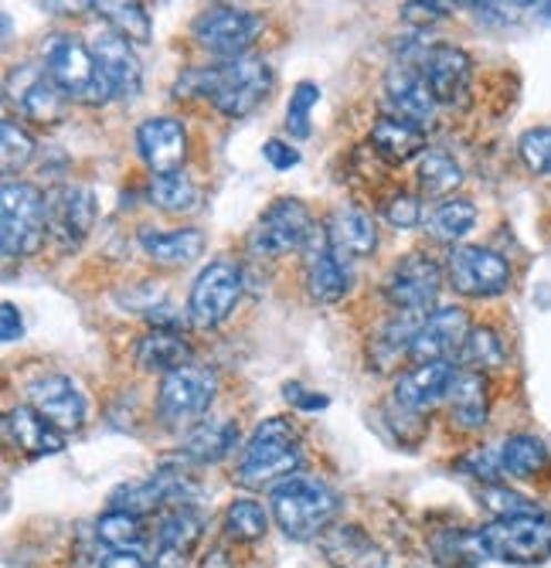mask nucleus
Returning a JSON list of instances; mask_svg holds the SVG:
<instances>
[{"instance_id":"nucleus-1","label":"nucleus","mask_w":551,"mask_h":568,"mask_svg":"<svg viewBox=\"0 0 551 568\" xmlns=\"http://www.w3.org/2000/svg\"><path fill=\"white\" fill-rule=\"evenodd\" d=\"M299 463H304V449H299V436L289 419H263L253 436L245 439L235 480L248 490H273L283 480L296 477Z\"/></svg>"},{"instance_id":"nucleus-2","label":"nucleus","mask_w":551,"mask_h":568,"mask_svg":"<svg viewBox=\"0 0 551 568\" xmlns=\"http://www.w3.org/2000/svg\"><path fill=\"white\" fill-rule=\"evenodd\" d=\"M269 507H273V518L279 525V531L293 541H310L320 538L330 521L337 518V494L314 477H289L279 487H273L269 494Z\"/></svg>"},{"instance_id":"nucleus-3","label":"nucleus","mask_w":551,"mask_h":568,"mask_svg":"<svg viewBox=\"0 0 551 568\" xmlns=\"http://www.w3.org/2000/svg\"><path fill=\"white\" fill-rule=\"evenodd\" d=\"M273 82V65L263 55H242L208 69V99L222 116L245 120L269 99Z\"/></svg>"},{"instance_id":"nucleus-4","label":"nucleus","mask_w":551,"mask_h":568,"mask_svg":"<svg viewBox=\"0 0 551 568\" xmlns=\"http://www.w3.org/2000/svg\"><path fill=\"white\" fill-rule=\"evenodd\" d=\"M48 235V194L28 181H4L0 191V248L4 260H24Z\"/></svg>"},{"instance_id":"nucleus-5","label":"nucleus","mask_w":551,"mask_h":568,"mask_svg":"<svg viewBox=\"0 0 551 568\" xmlns=\"http://www.w3.org/2000/svg\"><path fill=\"white\" fill-rule=\"evenodd\" d=\"M41 59L44 69L59 82V89L75 99L85 102V106H99V102L110 99V85L99 72V62L92 55V48L75 38V34H52L41 44Z\"/></svg>"},{"instance_id":"nucleus-6","label":"nucleus","mask_w":551,"mask_h":568,"mask_svg":"<svg viewBox=\"0 0 551 568\" xmlns=\"http://www.w3.org/2000/svg\"><path fill=\"white\" fill-rule=\"evenodd\" d=\"M218 395V375L208 365H184L164 375L157 392V419L167 429H194L205 423L208 408Z\"/></svg>"},{"instance_id":"nucleus-7","label":"nucleus","mask_w":551,"mask_h":568,"mask_svg":"<svg viewBox=\"0 0 551 568\" xmlns=\"http://www.w3.org/2000/svg\"><path fill=\"white\" fill-rule=\"evenodd\" d=\"M314 239H317V222L307 204L296 197H276L259 215L256 229L248 232V252L266 255V260H279V255L307 252Z\"/></svg>"},{"instance_id":"nucleus-8","label":"nucleus","mask_w":551,"mask_h":568,"mask_svg":"<svg viewBox=\"0 0 551 568\" xmlns=\"http://www.w3.org/2000/svg\"><path fill=\"white\" fill-rule=\"evenodd\" d=\"M266 21L263 14L248 11V8H232V4H218V8H205L191 21V34L194 41L208 48L212 55L232 62L248 55V48L256 44V38L263 34Z\"/></svg>"},{"instance_id":"nucleus-9","label":"nucleus","mask_w":551,"mask_h":568,"mask_svg":"<svg viewBox=\"0 0 551 568\" xmlns=\"http://www.w3.org/2000/svg\"><path fill=\"white\" fill-rule=\"evenodd\" d=\"M511 263L500 252L483 245H457L446 260V283L470 300H490L508 293Z\"/></svg>"},{"instance_id":"nucleus-10","label":"nucleus","mask_w":551,"mask_h":568,"mask_svg":"<svg viewBox=\"0 0 551 568\" xmlns=\"http://www.w3.org/2000/svg\"><path fill=\"white\" fill-rule=\"evenodd\" d=\"M242 300V270L235 263L215 260L197 273L191 296H187V317L194 327L215 331L222 327Z\"/></svg>"},{"instance_id":"nucleus-11","label":"nucleus","mask_w":551,"mask_h":568,"mask_svg":"<svg viewBox=\"0 0 551 568\" xmlns=\"http://www.w3.org/2000/svg\"><path fill=\"white\" fill-rule=\"evenodd\" d=\"M487 558L511 561V565H534L551 555V521L544 514H528V518H508L480 528Z\"/></svg>"},{"instance_id":"nucleus-12","label":"nucleus","mask_w":551,"mask_h":568,"mask_svg":"<svg viewBox=\"0 0 551 568\" xmlns=\"http://www.w3.org/2000/svg\"><path fill=\"white\" fill-rule=\"evenodd\" d=\"M442 290V270L422 252H409L402 263H395L385 280V300L395 306V314L429 317L436 310Z\"/></svg>"},{"instance_id":"nucleus-13","label":"nucleus","mask_w":551,"mask_h":568,"mask_svg":"<svg viewBox=\"0 0 551 568\" xmlns=\"http://www.w3.org/2000/svg\"><path fill=\"white\" fill-rule=\"evenodd\" d=\"M381 102L391 120H402L409 126L426 130L436 120V95L426 85V75L416 62H395L385 75V89H381Z\"/></svg>"},{"instance_id":"nucleus-14","label":"nucleus","mask_w":551,"mask_h":568,"mask_svg":"<svg viewBox=\"0 0 551 568\" xmlns=\"http://www.w3.org/2000/svg\"><path fill=\"white\" fill-rule=\"evenodd\" d=\"M8 102L34 123H59L65 116L69 95L59 89V82L48 75L44 65L24 62L8 75Z\"/></svg>"},{"instance_id":"nucleus-15","label":"nucleus","mask_w":551,"mask_h":568,"mask_svg":"<svg viewBox=\"0 0 551 568\" xmlns=\"http://www.w3.org/2000/svg\"><path fill=\"white\" fill-rule=\"evenodd\" d=\"M470 331L473 324L463 306H436L412 337V347H409L412 365H432V361L460 357Z\"/></svg>"},{"instance_id":"nucleus-16","label":"nucleus","mask_w":551,"mask_h":568,"mask_svg":"<svg viewBox=\"0 0 551 568\" xmlns=\"http://www.w3.org/2000/svg\"><path fill=\"white\" fill-rule=\"evenodd\" d=\"M419 69L426 75V85L429 92L436 95L439 106H460L470 92V82H473V59L460 44H432L422 51L419 59Z\"/></svg>"},{"instance_id":"nucleus-17","label":"nucleus","mask_w":551,"mask_h":568,"mask_svg":"<svg viewBox=\"0 0 551 568\" xmlns=\"http://www.w3.org/2000/svg\"><path fill=\"white\" fill-rule=\"evenodd\" d=\"M95 225V194L85 184H62L48 194V235L65 252L79 248Z\"/></svg>"},{"instance_id":"nucleus-18","label":"nucleus","mask_w":551,"mask_h":568,"mask_svg":"<svg viewBox=\"0 0 551 568\" xmlns=\"http://www.w3.org/2000/svg\"><path fill=\"white\" fill-rule=\"evenodd\" d=\"M136 150L154 178L177 174L187 161V130L174 116H150L136 126Z\"/></svg>"},{"instance_id":"nucleus-19","label":"nucleus","mask_w":551,"mask_h":568,"mask_svg":"<svg viewBox=\"0 0 551 568\" xmlns=\"http://www.w3.org/2000/svg\"><path fill=\"white\" fill-rule=\"evenodd\" d=\"M28 405L52 423L59 433H75L85 426V395L65 375H41L28 385Z\"/></svg>"},{"instance_id":"nucleus-20","label":"nucleus","mask_w":551,"mask_h":568,"mask_svg":"<svg viewBox=\"0 0 551 568\" xmlns=\"http://www.w3.org/2000/svg\"><path fill=\"white\" fill-rule=\"evenodd\" d=\"M92 55L99 62V72H103L113 99H136L140 95V89H143V65H140L136 51H133V44L126 38H120L113 31L99 34L95 44H92Z\"/></svg>"},{"instance_id":"nucleus-21","label":"nucleus","mask_w":551,"mask_h":568,"mask_svg":"<svg viewBox=\"0 0 551 568\" xmlns=\"http://www.w3.org/2000/svg\"><path fill=\"white\" fill-rule=\"evenodd\" d=\"M457 375H460V365H453V361L412 365L406 375H398V382H395V405H402L409 412H426V408L446 402Z\"/></svg>"},{"instance_id":"nucleus-22","label":"nucleus","mask_w":551,"mask_h":568,"mask_svg":"<svg viewBox=\"0 0 551 568\" xmlns=\"http://www.w3.org/2000/svg\"><path fill=\"white\" fill-rule=\"evenodd\" d=\"M324 239L330 245V252L340 263H355V260H368V255L378 248V225L368 212L361 209H334L327 225H324Z\"/></svg>"},{"instance_id":"nucleus-23","label":"nucleus","mask_w":551,"mask_h":568,"mask_svg":"<svg viewBox=\"0 0 551 568\" xmlns=\"http://www.w3.org/2000/svg\"><path fill=\"white\" fill-rule=\"evenodd\" d=\"M205 531V518L191 507L174 510L171 518H164V525L157 528L154 538V568H184L202 541Z\"/></svg>"},{"instance_id":"nucleus-24","label":"nucleus","mask_w":551,"mask_h":568,"mask_svg":"<svg viewBox=\"0 0 551 568\" xmlns=\"http://www.w3.org/2000/svg\"><path fill=\"white\" fill-rule=\"evenodd\" d=\"M304 283H307L310 300H317V303H337L350 290L347 263H340L330 252L324 232H317V239L304 252Z\"/></svg>"},{"instance_id":"nucleus-25","label":"nucleus","mask_w":551,"mask_h":568,"mask_svg":"<svg viewBox=\"0 0 551 568\" xmlns=\"http://www.w3.org/2000/svg\"><path fill=\"white\" fill-rule=\"evenodd\" d=\"M317 545L334 568H385L388 565L385 551L358 525H330L317 538Z\"/></svg>"},{"instance_id":"nucleus-26","label":"nucleus","mask_w":551,"mask_h":568,"mask_svg":"<svg viewBox=\"0 0 551 568\" xmlns=\"http://www.w3.org/2000/svg\"><path fill=\"white\" fill-rule=\"evenodd\" d=\"M449 402V419L463 433H480L490 419V385L487 375L460 368L453 388L446 395Z\"/></svg>"},{"instance_id":"nucleus-27","label":"nucleus","mask_w":551,"mask_h":568,"mask_svg":"<svg viewBox=\"0 0 551 568\" xmlns=\"http://www.w3.org/2000/svg\"><path fill=\"white\" fill-rule=\"evenodd\" d=\"M136 242L150 263L167 266V270L187 266L205 252V232H197V229H171V232L140 229Z\"/></svg>"},{"instance_id":"nucleus-28","label":"nucleus","mask_w":551,"mask_h":568,"mask_svg":"<svg viewBox=\"0 0 551 568\" xmlns=\"http://www.w3.org/2000/svg\"><path fill=\"white\" fill-rule=\"evenodd\" d=\"M4 433H8V439L18 449H24L31 456H52V453H62L65 449V433H59L44 416H38L31 405L8 408Z\"/></svg>"},{"instance_id":"nucleus-29","label":"nucleus","mask_w":551,"mask_h":568,"mask_svg":"<svg viewBox=\"0 0 551 568\" xmlns=\"http://www.w3.org/2000/svg\"><path fill=\"white\" fill-rule=\"evenodd\" d=\"M133 357H136L140 372H146V375H171V372L191 365L194 351L181 331H150L136 341Z\"/></svg>"},{"instance_id":"nucleus-30","label":"nucleus","mask_w":551,"mask_h":568,"mask_svg":"<svg viewBox=\"0 0 551 568\" xmlns=\"http://www.w3.org/2000/svg\"><path fill=\"white\" fill-rule=\"evenodd\" d=\"M235 446H238V426L232 419H205L184 433L181 456L197 463V467H208V463H222L228 453H235Z\"/></svg>"},{"instance_id":"nucleus-31","label":"nucleus","mask_w":551,"mask_h":568,"mask_svg":"<svg viewBox=\"0 0 551 568\" xmlns=\"http://www.w3.org/2000/svg\"><path fill=\"white\" fill-rule=\"evenodd\" d=\"M371 150L388 164H406V161L419 158V153H426V130L381 116L371 126Z\"/></svg>"},{"instance_id":"nucleus-32","label":"nucleus","mask_w":551,"mask_h":568,"mask_svg":"<svg viewBox=\"0 0 551 568\" xmlns=\"http://www.w3.org/2000/svg\"><path fill=\"white\" fill-rule=\"evenodd\" d=\"M548 463H551L548 446L531 433H518V436H508L504 443H500V467H504V477L534 480Z\"/></svg>"},{"instance_id":"nucleus-33","label":"nucleus","mask_w":551,"mask_h":568,"mask_svg":"<svg viewBox=\"0 0 551 568\" xmlns=\"http://www.w3.org/2000/svg\"><path fill=\"white\" fill-rule=\"evenodd\" d=\"M89 8L110 24L113 34L126 38L130 44H146L154 38V18H150L143 4H133V0H99V4Z\"/></svg>"},{"instance_id":"nucleus-34","label":"nucleus","mask_w":551,"mask_h":568,"mask_svg":"<svg viewBox=\"0 0 551 568\" xmlns=\"http://www.w3.org/2000/svg\"><path fill=\"white\" fill-rule=\"evenodd\" d=\"M150 204L167 215H191L197 204H202V191H197V184L177 171V174H164V178H150Z\"/></svg>"},{"instance_id":"nucleus-35","label":"nucleus","mask_w":551,"mask_h":568,"mask_svg":"<svg viewBox=\"0 0 551 568\" xmlns=\"http://www.w3.org/2000/svg\"><path fill=\"white\" fill-rule=\"evenodd\" d=\"M416 181H419V191L426 197H446L449 201V194L463 184V168L442 150H426L419 158V168H416Z\"/></svg>"},{"instance_id":"nucleus-36","label":"nucleus","mask_w":551,"mask_h":568,"mask_svg":"<svg viewBox=\"0 0 551 568\" xmlns=\"http://www.w3.org/2000/svg\"><path fill=\"white\" fill-rule=\"evenodd\" d=\"M473 225H477V204L470 197H449V201L436 204L429 215V235L446 245L467 239L473 232Z\"/></svg>"},{"instance_id":"nucleus-37","label":"nucleus","mask_w":551,"mask_h":568,"mask_svg":"<svg viewBox=\"0 0 551 568\" xmlns=\"http://www.w3.org/2000/svg\"><path fill=\"white\" fill-rule=\"evenodd\" d=\"M460 361H463V368L467 372H500L508 365V347H504V337H500L493 327H473L463 351H460Z\"/></svg>"},{"instance_id":"nucleus-38","label":"nucleus","mask_w":551,"mask_h":568,"mask_svg":"<svg viewBox=\"0 0 551 568\" xmlns=\"http://www.w3.org/2000/svg\"><path fill=\"white\" fill-rule=\"evenodd\" d=\"M95 535L110 551H140L143 545V525L136 514L126 510H106L95 525Z\"/></svg>"},{"instance_id":"nucleus-39","label":"nucleus","mask_w":551,"mask_h":568,"mask_svg":"<svg viewBox=\"0 0 551 568\" xmlns=\"http://www.w3.org/2000/svg\"><path fill=\"white\" fill-rule=\"evenodd\" d=\"M225 531L235 541H259L269 531V514L259 500H232L225 510Z\"/></svg>"},{"instance_id":"nucleus-40","label":"nucleus","mask_w":551,"mask_h":568,"mask_svg":"<svg viewBox=\"0 0 551 568\" xmlns=\"http://www.w3.org/2000/svg\"><path fill=\"white\" fill-rule=\"evenodd\" d=\"M31 158H34V136L14 120L0 123V168H4L8 181L11 174L24 171Z\"/></svg>"},{"instance_id":"nucleus-41","label":"nucleus","mask_w":551,"mask_h":568,"mask_svg":"<svg viewBox=\"0 0 551 568\" xmlns=\"http://www.w3.org/2000/svg\"><path fill=\"white\" fill-rule=\"evenodd\" d=\"M480 500L483 507L493 514V521H508V518H528V514H541V507L534 500H528L524 494L504 487V484H483L480 487Z\"/></svg>"},{"instance_id":"nucleus-42","label":"nucleus","mask_w":551,"mask_h":568,"mask_svg":"<svg viewBox=\"0 0 551 568\" xmlns=\"http://www.w3.org/2000/svg\"><path fill=\"white\" fill-rule=\"evenodd\" d=\"M320 102V85L317 82H296V89L289 92L286 102V133L296 140L310 136V113Z\"/></svg>"},{"instance_id":"nucleus-43","label":"nucleus","mask_w":551,"mask_h":568,"mask_svg":"<svg viewBox=\"0 0 551 568\" xmlns=\"http://www.w3.org/2000/svg\"><path fill=\"white\" fill-rule=\"evenodd\" d=\"M518 153L531 174L551 178V126H531L518 140Z\"/></svg>"},{"instance_id":"nucleus-44","label":"nucleus","mask_w":551,"mask_h":568,"mask_svg":"<svg viewBox=\"0 0 551 568\" xmlns=\"http://www.w3.org/2000/svg\"><path fill=\"white\" fill-rule=\"evenodd\" d=\"M460 470L483 480V484H500V477H504V467H500V446H480L473 453H467L460 459Z\"/></svg>"},{"instance_id":"nucleus-45","label":"nucleus","mask_w":551,"mask_h":568,"mask_svg":"<svg viewBox=\"0 0 551 568\" xmlns=\"http://www.w3.org/2000/svg\"><path fill=\"white\" fill-rule=\"evenodd\" d=\"M385 219L395 229H416L422 222V201L412 194H395L385 201Z\"/></svg>"},{"instance_id":"nucleus-46","label":"nucleus","mask_w":551,"mask_h":568,"mask_svg":"<svg viewBox=\"0 0 551 568\" xmlns=\"http://www.w3.org/2000/svg\"><path fill=\"white\" fill-rule=\"evenodd\" d=\"M263 158H266V164L273 171H289V168L299 164V150L289 146V143H283V140H266L263 143Z\"/></svg>"},{"instance_id":"nucleus-47","label":"nucleus","mask_w":551,"mask_h":568,"mask_svg":"<svg viewBox=\"0 0 551 568\" xmlns=\"http://www.w3.org/2000/svg\"><path fill=\"white\" fill-rule=\"evenodd\" d=\"M521 8L524 4H470L477 21H487V24H511V21H518Z\"/></svg>"},{"instance_id":"nucleus-48","label":"nucleus","mask_w":551,"mask_h":568,"mask_svg":"<svg viewBox=\"0 0 551 568\" xmlns=\"http://www.w3.org/2000/svg\"><path fill=\"white\" fill-rule=\"evenodd\" d=\"M449 11H453L449 4H402V18L409 24H419V28H426L432 21H442Z\"/></svg>"},{"instance_id":"nucleus-49","label":"nucleus","mask_w":551,"mask_h":568,"mask_svg":"<svg viewBox=\"0 0 551 568\" xmlns=\"http://www.w3.org/2000/svg\"><path fill=\"white\" fill-rule=\"evenodd\" d=\"M0 334H4V344H14V341H21L24 337V321H21V310L8 300L4 306H0Z\"/></svg>"},{"instance_id":"nucleus-50","label":"nucleus","mask_w":551,"mask_h":568,"mask_svg":"<svg viewBox=\"0 0 551 568\" xmlns=\"http://www.w3.org/2000/svg\"><path fill=\"white\" fill-rule=\"evenodd\" d=\"M286 402L296 405V408H304V412H317V408H327V398L317 395V392H307V388H299V385H286Z\"/></svg>"},{"instance_id":"nucleus-51","label":"nucleus","mask_w":551,"mask_h":568,"mask_svg":"<svg viewBox=\"0 0 551 568\" xmlns=\"http://www.w3.org/2000/svg\"><path fill=\"white\" fill-rule=\"evenodd\" d=\"M99 568H154L140 551H106Z\"/></svg>"},{"instance_id":"nucleus-52","label":"nucleus","mask_w":551,"mask_h":568,"mask_svg":"<svg viewBox=\"0 0 551 568\" xmlns=\"http://www.w3.org/2000/svg\"><path fill=\"white\" fill-rule=\"evenodd\" d=\"M534 11H538V18H544V21H551V4H538Z\"/></svg>"}]
</instances>
